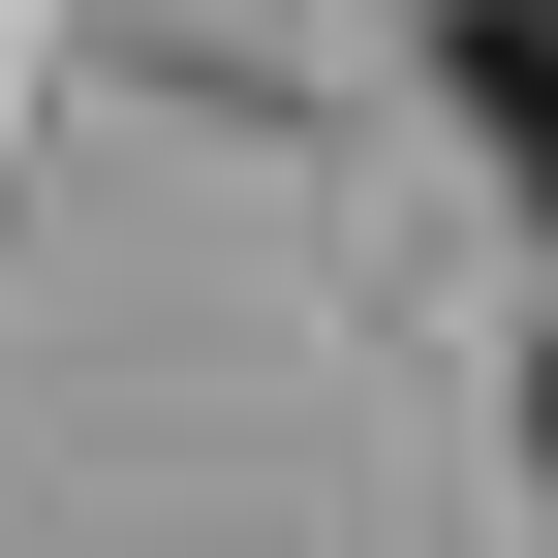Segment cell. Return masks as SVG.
I'll list each match as a JSON object with an SVG mask.
<instances>
[{
  "instance_id": "6da1fadb",
  "label": "cell",
  "mask_w": 558,
  "mask_h": 558,
  "mask_svg": "<svg viewBox=\"0 0 558 558\" xmlns=\"http://www.w3.org/2000/svg\"><path fill=\"white\" fill-rule=\"evenodd\" d=\"M465 124H497V156L558 186V0H465Z\"/></svg>"
},
{
  "instance_id": "7a4b0ae2",
  "label": "cell",
  "mask_w": 558,
  "mask_h": 558,
  "mask_svg": "<svg viewBox=\"0 0 558 558\" xmlns=\"http://www.w3.org/2000/svg\"><path fill=\"white\" fill-rule=\"evenodd\" d=\"M527 465H558V341H527Z\"/></svg>"
}]
</instances>
